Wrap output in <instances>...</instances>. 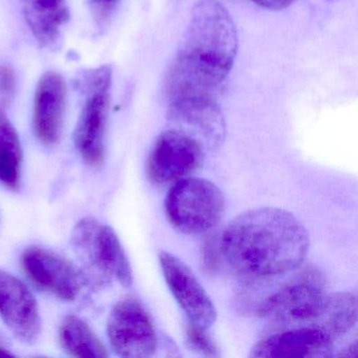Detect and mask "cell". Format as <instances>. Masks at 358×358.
<instances>
[{
    "mask_svg": "<svg viewBox=\"0 0 358 358\" xmlns=\"http://www.w3.org/2000/svg\"><path fill=\"white\" fill-rule=\"evenodd\" d=\"M0 317L22 343H34L41 335L36 299L24 282L3 270H0Z\"/></svg>",
    "mask_w": 358,
    "mask_h": 358,
    "instance_id": "4fadbf2b",
    "label": "cell"
},
{
    "mask_svg": "<svg viewBox=\"0 0 358 358\" xmlns=\"http://www.w3.org/2000/svg\"><path fill=\"white\" fill-rule=\"evenodd\" d=\"M204 148L183 131H163L152 145L146 163L148 179L157 186L177 183L196 173L203 164Z\"/></svg>",
    "mask_w": 358,
    "mask_h": 358,
    "instance_id": "ba28073f",
    "label": "cell"
},
{
    "mask_svg": "<svg viewBox=\"0 0 358 358\" xmlns=\"http://www.w3.org/2000/svg\"><path fill=\"white\" fill-rule=\"evenodd\" d=\"M22 161L20 136L7 115L0 110V182L7 187H20Z\"/></svg>",
    "mask_w": 358,
    "mask_h": 358,
    "instance_id": "e0dca14e",
    "label": "cell"
},
{
    "mask_svg": "<svg viewBox=\"0 0 358 358\" xmlns=\"http://www.w3.org/2000/svg\"><path fill=\"white\" fill-rule=\"evenodd\" d=\"M24 20L39 43L52 47L70 20L68 0H20Z\"/></svg>",
    "mask_w": 358,
    "mask_h": 358,
    "instance_id": "9a60e30c",
    "label": "cell"
},
{
    "mask_svg": "<svg viewBox=\"0 0 358 358\" xmlns=\"http://www.w3.org/2000/svg\"><path fill=\"white\" fill-rule=\"evenodd\" d=\"M238 32L217 0L194 5L185 41L167 77V97L213 94L234 68Z\"/></svg>",
    "mask_w": 358,
    "mask_h": 358,
    "instance_id": "7a4b0ae2",
    "label": "cell"
},
{
    "mask_svg": "<svg viewBox=\"0 0 358 358\" xmlns=\"http://www.w3.org/2000/svg\"><path fill=\"white\" fill-rule=\"evenodd\" d=\"M11 353L7 351L5 348L0 347V356H10Z\"/></svg>",
    "mask_w": 358,
    "mask_h": 358,
    "instance_id": "7402d4cb",
    "label": "cell"
},
{
    "mask_svg": "<svg viewBox=\"0 0 358 358\" xmlns=\"http://www.w3.org/2000/svg\"><path fill=\"white\" fill-rule=\"evenodd\" d=\"M59 341L64 351L72 357L104 358L108 354L91 327L76 315H68L59 328Z\"/></svg>",
    "mask_w": 358,
    "mask_h": 358,
    "instance_id": "2e32d148",
    "label": "cell"
},
{
    "mask_svg": "<svg viewBox=\"0 0 358 358\" xmlns=\"http://www.w3.org/2000/svg\"><path fill=\"white\" fill-rule=\"evenodd\" d=\"M108 335L113 350L121 357H150L157 350L152 318L141 301L134 295H125L113 308Z\"/></svg>",
    "mask_w": 358,
    "mask_h": 358,
    "instance_id": "52a82bcc",
    "label": "cell"
},
{
    "mask_svg": "<svg viewBox=\"0 0 358 358\" xmlns=\"http://www.w3.org/2000/svg\"><path fill=\"white\" fill-rule=\"evenodd\" d=\"M66 97V83L62 75L49 71L41 77L35 91L33 129L45 145H55L62 138Z\"/></svg>",
    "mask_w": 358,
    "mask_h": 358,
    "instance_id": "5bb4252c",
    "label": "cell"
},
{
    "mask_svg": "<svg viewBox=\"0 0 358 358\" xmlns=\"http://www.w3.org/2000/svg\"><path fill=\"white\" fill-rule=\"evenodd\" d=\"M14 87V75L10 69L0 66V96H8Z\"/></svg>",
    "mask_w": 358,
    "mask_h": 358,
    "instance_id": "ffe728a7",
    "label": "cell"
},
{
    "mask_svg": "<svg viewBox=\"0 0 358 358\" xmlns=\"http://www.w3.org/2000/svg\"><path fill=\"white\" fill-rule=\"evenodd\" d=\"M112 87V69H95L85 80V101L75 129L74 141L81 158L100 166L106 159V134Z\"/></svg>",
    "mask_w": 358,
    "mask_h": 358,
    "instance_id": "8992f818",
    "label": "cell"
},
{
    "mask_svg": "<svg viewBox=\"0 0 358 358\" xmlns=\"http://www.w3.org/2000/svg\"><path fill=\"white\" fill-rule=\"evenodd\" d=\"M169 100L171 129L194 138L202 148L215 150L225 137V121L211 94L179 96Z\"/></svg>",
    "mask_w": 358,
    "mask_h": 358,
    "instance_id": "9c48e42d",
    "label": "cell"
},
{
    "mask_svg": "<svg viewBox=\"0 0 358 358\" xmlns=\"http://www.w3.org/2000/svg\"><path fill=\"white\" fill-rule=\"evenodd\" d=\"M301 268L247 280L241 296L245 309L267 318L274 329L317 324L328 301L324 278L314 268Z\"/></svg>",
    "mask_w": 358,
    "mask_h": 358,
    "instance_id": "3957f363",
    "label": "cell"
},
{
    "mask_svg": "<svg viewBox=\"0 0 358 358\" xmlns=\"http://www.w3.org/2000/svg\"><path fill=\"white\" fill-rule=\"evenodd\" d=\"M165 210L178 231L196 236L220 223L225 213V198L213 182L188 177L173 184L165 201Z\"/></svg>",
    "mask_w": 358,
    "mask_h": 358,
    "instance_id": "5b68a950",
    "label": "cell"
},
{
    "mask_svg": "<svg viewBox=\"0 0 358 358\" xmlns=\"http://www.w3.org/2000/svg\"><path fill=\"white\" fill-rule=\"evenodd\" d=\"M186 343L192 351L206 357L221 355L215 339L207 332V328L190 322L186 328Z\"/></svg>",
    "mask_w": 358,
    "mask_h": 358,
    "instance_id": "ac0fdd59",
    "label": "cell"
},
{
    "mask_svg": "<svg viewBox=\"0 0 358 358\" xmlns=\"http://www.w3.org/2000/svg\"><path fill=\"white\" fill-rule=\"evenodd\" d=\"M73 247L87 271L99 284L117 280L133 284V271L115 230L92 217L79 221L72 234Z\"/></svg>",
    "mask_w": 358,
    "mask_h": 358,
    "instance_id": "277c9868",
    "label": "cell"
},
{
    "mask_svg": "<svg viewBox=\"0 0 358 358\" xmlns=\"http://www.w3.org/2000/svg\"><path fill=\"white\" fill-rule=\"evenodd\" d=\"M252 1L264 9L270 10V11H280V10L290 7L296 0H252Z\"/></svg>",
    "mask_w": 358,
    "mask_h": 358,
    "instance_id": "44dd1931",
    "label": "cell"
},
{
    "mask_svg": "<svg viewBox=\"0 0 358 358\" xmlns=\"http://www.w3.org/2000/svg\"><path fill=\"white\" fill-rule=\"evenodd\" d=\"M305 226L289 211L272 207L238 215L217 241L219 259L246 280L292 271L309 250Z\"/></svg>",
    "mask_w": 358,
    "mask_h": 358,
    "instance_id": "6da1fadb",
    "label": "cell"
},
{
    "mask_svg": "<svg viewBox=\"0 0 358 358\" xmlns=\"http://www.w3.org/2000/svg\"><path fill=\"white\" fill-rule=\"evenodd\" d=\"M167 286L192 324L208 329L217 320V310L194 272L179 257L162 251L159 255Z\"/></svg>",
    "mask_w": 358,
    "mask_h": 358,
    "instance_id": "7c38bea8",
    "label": "cell"
},
{
    "mask_svg": "<svg viewBox=\"0 0 358 358\" xmlns=\"http://www.w3.org/2000/svg\"><path fill=\"white\" fill-rule=\"evenodd\" d=\"M20 264L31 282L41 290L66 301L78 297L83 278L66 257L43 247L32 246L24 249Z\"/></svg>",
    "mask_w": 358,
    "mask_h": 358,
    "instance_id": "8fae6325",
    "label": "cell"
},
{
    "mask_svg": "<svg viewBox=\"0 0 358 358\" xmlns=\"http://www.w3.org/2000/svg\"><path fill=\"white\" fill-rule=\"evenodd\" d=\"M334 337L315 324H296L274 329L251 350V357H330Z\"/></svg>",
    "mask_w": 358,
    "mask_h": 358,
    "instance_id": "30bf717a",
    "label": "cell"
},
{
    "mask_svg": "<svg viewBox=\"0 0 358 358\" xmlns=\"http://www.w3.org/2000/svg\"><path fill=\"white\" fill-rule=\"evenodd\" d=\"M95 14L96 20L100 24H106L112 15L113 11L117 7L120 0H90Z\"/></svg>",
    "mask_w": 358,
    "mask_h": 358,
    "instance_id": "d6986e66",
    "label": "cell"
}]
</instances>
